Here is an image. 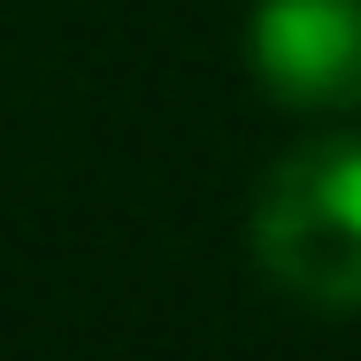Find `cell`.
<instances>
[{"label": "cell", "mask_w": 361, "mask_h": 361, "mask_svg": "<svg viewBox=\"0 0 361 361\" xmlns=\"http://www.w3.org/2000/svg\"><path fill=\"white\" fill-rule=\"evenodd\" d=\"M246 62L285 108H361V0H254Z\"/></svg>", "instance_id": "2"}, {"label": "cell", "mask_w": 361, "mask_h": 361, "mask_svg": "<svg viewBox=\"0 0 361 361\" xmlns=\"http://www.w3.org/2000/svg\"><path fill=\"white\" fill-rule=\"evenodd\" d=\"M254 262L307 307H361V139H315L262 177Z\"/></svg>", "instance_id": "1"}]
</instances>
